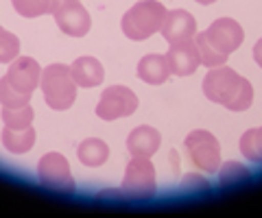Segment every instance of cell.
Listing matches in <instances>:
<instances>
[{
  "label": "cell",
  "mask_w": 262,
  "mask_h": 218,
  "mask_svg": "<svg viewBox=\"0 0 262 218\" xmlns=\"http://www.w3.org/2000/svg\"><path fill=\"white\" fill-rule=\"evenodd\" d=\"M203 94H206L212 103L223 105L229 111L249 109L251 101H253L251 83L227 66L210 68L206 79H203Z\"/></svg>",
  "instance_id": "obj_1"
},
{
  "label": "cell",
  "mask_w": 262,
  "mask_h": 218,
  "mask_svg": "<svg viewBox=\"0 0 262 218\" xmlns=\"http://www.w3.org/2000/svg\"><path fill=\"white\" fill-rule=\"evenodd\" d=\"M39 87H42L46 105L55 111L68 109L77 101V83H75V79H72L70 66H63V63L46 66L42 70Z\"/></svg>",
  "instance_id": "obj_2"
},
{
  "label": "cell",
  "mask_w": 262,
  "mask_h": 218,
  "mask_svg": "<svg viewBox=\"0 0 262 218\" xmlns=\"http://www.w3.org/2000/svg\"><path fill=\"white\" fill-rule=\"evenodd\" d=\"M166 18V7L158 0H140L122 15V33L129 39L142 42L162 29Z\"/></svg>",
  "instance_id": "obj_3"
},
{
  "label": "cell",
  "mask_w": 262,
  "mask_h": 218,
  "mask_svg": "<svg viewBox=\"0 0 262 218\" xmlns=\"http://www.w3.org/2000/svg\"><path fill=\"white\" fill-rule=\"evenodd\" d=\"M186 151L188 157H190V164L196 171L203 173H219L221 166V147L219 140L212 135L210 131H203V129H196L186 138Z\"/></svg>",
  "instance_id": "obj_4"
},
{
  "label": "cell",
  "mask_w": 262,
  "mask_h": 218,
  "mask_svg": "<svg viewBox=\"0 0 262 218\" xmlns=\"http://www.w3.org/2000/svg\"><path fill=\"white\" fill-rule=\"evenodd\" d=\"M122 195L127 199L144 201L155 195V166L149 157H134L127 164V173L122 179Z\"/></svg>",
  "instance_id": "obj_5"
},
{
  "label": "cell",
  "mask_w": 262,
  "mask_h": 218,
  "mask_svg": "<svg viewBox=\"0 0 262 218\" xmlns=\"http://www.w3.org/2000/svg\"><path fill=\"white\" fill-rule=\"evenodd\" d=\"M37 175L46 188L55 192H75V179L70 173V164L61 153H46L37 164Z\"/></svg>",
  "instance_id": "obj_6"
},
{
  "label": "cell",
  "mask_w": 262,
  "mask_h": 218,
  "mask_svg": "<svg viewBox=\"0 0 262 218\" xmlns=\"http://www.w3.org/2000/svg\"><path fill=\"white\" fill-rule=\"evenodd\" d=\"M138 109V96L125 85H112L101 94L96 105V116L101 120H118L131 116Z\"/></svg>",
  "instance_id": "obj_7"
},
{
  "label": "cell",
  "mask_w": 262,
  "mask_h": 218,
  "mask_svg": "<svg viewBox=\"0 0 262 218\" xmlns=\"http://www.w3.org/2000/svg\"><path fill=\"white\" fill-rule=\"evenodd\" d=\"M53 15L57 27L70 37H83L92 27L90 13L79 0H61V5L57 7Z\"/></svg>",
  "instance_id": "obj_8"
},
{
  "label": "cell",
  "mask_w": 262,
  "mask_h": 218,
  "mask_svg": "<svg viewBox=\"0 0 262 218\" xmlns=\"http://www.w3.org/2000/svg\"><path fill=\"white\" fill-rule=\"evenodd\" d=\"M3 79L15 92L33 94V90L39 85V79H42V68L31 57H15L9 63V70H7V75Z\"/></svg>",
  "instance_id": "obj_9"
},
{
  "label": "cell",
  "mask_w": 262,
  "mask_h": 218,
  "mask_svg": "<svg viewBox=\"0 0 262 218\" xmlns=\"http://www.w3.org/2000/svg\"><path fill=\"white\" fill-rule=\"evenodd\" d=\"M160 33L168 44L192 42L196 35V22L192 18V13H188L186 9L166 11V18H164Z\"/></svg>",
  "instance_id": "obj_10"
},
{
  "label": "cell",
  "mask_w": 262,
  "mask_h": 218,
  "mask_svg": "<svg viewBox=\"0 0 262 218\" xmlns=\"http://www.w3.org/2000/svg\"><path fill=\"white\" fill-rule=\"evenodd\" d=\"M206 37L219 48L221 53L232 55L236 48L243 44L245 31H243L241 24L232 18H219L216 22L210 24V29L206 31Z\"/></svg>",
  "instance_id": "obj_11"
},
{
  "label": "cell",
  "mask_w": 262,
  "mask_h": 218,
  "mask_svg": "<svg viewBox=\"0 0 262 218\" xmlns=\"http://www.w3.org/2000/svg\"><path fill=\"white\" fill-rule=\"evenodd\" d=\"M166 59H168V66H170V75H177V77L192 75V72L201 66L194 39L192 42H184V44H170Z\"/></svg>",
  "instance_id": "obj_12"
},
{
  "label": "cell",
  "mask_w": 262,
  "mask_h": 218,
  "mask_svg": "<svg viewBox=\"0 0 262 218\" xmlns=\"http://www.w3.org/2000/svg\"><path fill=\"white\" fill-rule=\"evenodd\" d=\"M160 144H162V138H160L158 129H153L149 125L136 127L127 138V149L134 157H149L151 159L155 153H158Z\"/></svg>",
  "instance_id": "obj_13"
},
{
  "label": "cell",
  "mask_w": 262,
  "mask_h": 218,
  "mask_svg": "<svg viewBox=\"0 0 262 218\" xmlns=\"http://www.w3.org/2000/svg\"><path fill=\"white\" fill-rule=\"evenodd\" d=\"M70 72L77 87H96L105 79V70L101 66V61L94 57H79L70 66Z\"/></svg>",
  "instance_id": "obj_14"
},
{
  "label": "cell",
  "mask_w": 262,
  "mask_h": 218,
  "mask_svg": "<svg viewBox=\"0 0 262 218\" xmlns=\"http://www.w3.org/2000/svg\"><path fill=\"white\" fill-rule=\"evenodd\" d=\"M138 77L149 85H162L170 77V66L166 55H146L138 63Z\"/></svg>",
  "instance_id": "obj_15"
},
{
  "label": "cell",
  "mask_w": 262,
  "mask_h": 218,
  "mask_svg": "<svg viewBox=\"0 0 262 218\" xmlns=\"http://www.w3.org/2000/svg\"><path fill=\"white\" fill-rule=\"evenodd\" d=\"M3 144L13 155H22V153L31 151L33 144H35V129L33 127H27V129L5 127L3 129Z\"/></svg>",
  "instance_id": "obj_16"
},
{
  "label": "cell",
  "mask_w": 262,
  "mask_h": 218,
  "mask_svg": "<svg viewBox=\"0 0 262 218\" xmlns=\"http://www.w3.org/2000/svg\"><path fill=\"white\" fill-rule=\"evenodd\" d=\"M77 157H79L81 164H85L90 168L103 166L110 157V147L101 138H88V140H83L79 144Z\"/></svg>",
  "instance_id": "obj_17"
},
{
  "label": "cell",
  "mask_w": 262,
  "mask_h": 218,
  "mask_svg": "<svg viewBox=\"0 0 262 218\" xmlns=\"http://www.w3.org/2000/svg\"><path fill=\"white\" fill-rule=\"evenodd\" d=\"M194 46H196V53H199V61L203 63V66L208 68H219V66H225V61L229 55L221 53L219 48L210 42V39L206 37V31L199 35H194Z\"/></svg>",
  "instance_id": "obj_18"
},
{
  "label": "cell",
  "mask_w": 262,
  "mask_h": 218,
  "mask_svg": "<svg viewBox=\"0 0 262 218\" xmlns=\"http://www.w3.org/2000/svg\"><path fill=\"white\" fill-rule=\"evenodd\" d=\"M61 5V0H13L15 11L24 18H37V15L55 13V9Z\"/></svg>",
  "instance_id": "obj_19"
},
{
  "label": "cell",
  "mask_w": 262,
  "mask_h": 218,
  "mask_svg": "<svg viewBox=\"0 0 262 218\" xmlns=\"http://www.w3.org/2000/svg\"><path fill=\"white\" fill-rule=\"evenodd\" d=\"M241 153L253 164H262V127L249 129L241 138Z\"/></svg>",
  "instance_id": "obj_20"
},
{
  "label": "cell",
  "mask_w": 262,
  "mask_h": 218,
  "mask_svg": "<svg viewBox=\"0 0 262 218\" xmlns=\"http://www.w3.org/2000/svg\"><path fill=\"white\" fill-rule=\"evenodd\" d=\"M0 118L5 120V127L27 129L33 123V107L31 105H24V107H3Z\"/></svg>",
  "instance_id": "obj_21"
},
{
  "label": "cell",
  "mask_w": 262,
  "mask_h": 218,
  "mask_svg": "<svg viewBox=\"0 0 262 218\" xmlns=\"http://www.w3.org/2000/svg\"><path fill=\"white\" fill-rule=\"evenodd\" d=\"M20 53V39L0 27V63H11Z\"/></svg>",
  "instance_id": "obj_22"
},
{
  "label": "cell",
  "mask_w": 262,
  "mask_h": 218,
  "mask_svg": "<svg viewBox=\"0 0 262 218\" xmlns=\"http://www.w3.org/2000/svg\"><path fill=\"white\" fill-rule=\"evenodd\" d=\"M29 101L31 94L15 92L5 79H0V103H3V107H24V105H29Z\"/></svg>",
  "instance_id": "obj_23"
},
{
  "label": "cell",
  "mask_w": 262,
  "mask_h": 218,
  "mask_svg": "<svg viewBox=\"0 0 262 218\" xmlns=\"http://www.w3.org/2000/svg\"><path fill=\"white\" fill-rule=\"evenodd\" d=\"M219 171H221V183L223 185L249 179V171L243 164H236V161H227V164H223V168H219Z\"/></svg>",
  "instance_id": "obj_24"
},
{
  "label": "cell",
  "mask_w": 262,
  "mask_h": 218,
  "mask_svg": "<svg viewBox=\"0 0 262 218\" xmlns=\"http://www.w3.org/2000/svg\"><path fill=\"white\" fill-rule=\"evenodd\" d=\"M253 61H256L258 66L262 68V37L256 42V46H253Z\"/></svg>",
  "instance_id": "obj_25"
},
{
  "label": "cell",
  "mask_w": 262,
  "mask_h": 218,
  "mask_svg": "<svg viewBox=\"0 0 262 218\" xmlns=\"http://www.w3.org/2000/svg\"><path fill=\"white\" fill-rule=\"evenodd\" d=\"M194 3H199V5H212V3H216V0H194Z\"/></svg>",
  "instance_id": "obj_26"
}]
</instances>
